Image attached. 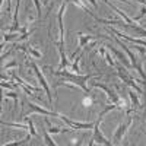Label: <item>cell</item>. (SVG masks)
<instances>
[{
	"instance_id": "1",
	"label": "cell",
	"mask_w": 146,
	"mask_h": 146,
	"mask_svg": "<svg viewBox=\"0 0 146 146\" xmlns=\"http://www.w3.org/2000/svg\"><path fill=\"white\" fill-rule=\"evenodd\" d=\"M44 69H47V70H50L53 75H56V76H60V78H63V80H67V82H70V83H73L75 86H79L85 94H89V89H88V86H86V82L88 80H91L92 78H95V75H79V73H70L69 70H53L50 66H45Z\"/></svg>"
},
{
	"instance_id": "2",
	"label": "cell",
	"mask_w": 146,
	"mask_h": 146,
	"mask_svg": "<svg viewBox=\"0 0 146 146\" xmlns=\"http://www.w3.org/2000/svg\"><path fill=\"white\" fill-rule=\"evenodd\" d=\"M91 86L92 88H100V89H102L105 94H107V96H108V100L111 101V104H115L120 110H123L124 108V101L120 98V96L110 88V86H107V85H104V83H100V82H91Z\"/></svg>"
},
{
	"instance_id": "3",
	"label": "cell",
	"mask_w": 146,
	"mask_h": 146,
	"mask_svg": "<svg viewBox=\"0 0 146 146\" xmlns=\"http://www.w3.org/2000/svg\"><path fill=\"white\" fill-rule=\"evenodd\" d=\"M117 75H118V78L123 80V83H126L127 86H130L131 89H135L137 94H145L143 92V89L139 86V83H137V79H135L130 73L127 72V69L126 67H117Z\"/></svg>"
},
{
	"instance_id": "4",
	"label": "cell",
	"mask_w": 146,
	"mask_h": 146,
	"mask_svg": "<svg viewBox=\"0 0 146 146\" xmlns=\"http://www.w3.org/2000/svg\"><path fill=\"white\" fill-rule=\"evenodd\" d=\"M131 124H133V117L129 114V115H127V120L124 121V123H120L118 127L115 129L114 135H113V145H120V143H121V140H123L124 135L127 133V130H129V127H130Z\"/></svg>"
},
{
	"instance_id": "5",
	"label": "cell",
	"mask_w": 146,
	"mask_h": 146,
	"mask_svg": "<svg viewBox=\"0 0 146 146\" xmlns=\"http://www.w3.org/2000/svg\"><path fill=\"white\" fill-rule=\"evenodd\" d=\"M28 66H31V67L34 69V72H35V75H36V79H38V82L41 83V86H42V89H44V92H45V95H47V98H48V104L51 105V104H53V95H51L50 86H48V83H47L45 78L42 76V73H41L40 67L36 66L35 63H28Z\"/></svg>"
},
{
	"instance_id": "6",
	"label": "cell",
	"mask_w": 146,
	"mask_h": 146,
	"mask_svg": "<svg viewBox=\"0 0 146 146\" xmlns=\"http://www.w3.org/2000/svg\"><path fill=\"white\" fill-rule=\"evenodd\" d=\"M76 35H78V40H79V45H78V48H76V51L73 53L72 58H76V57L80 54V51L85 48V45H86L89 41L98 40V38H101V36H102V35H86V34H82V32H78Z\"/></svg>"
},
{
	"instance_id": "7",
	"label": "cell",
	"mask_w": 146,
	"mask_h": 146,
	"mask_svg": "<svg viewBox=\"0 0 146 146\" xmlns=\"http://www.w3.org/2000/svg\"><path fill=\"white\" fill-rule=\"evenodd\" d=\"M58 118L63 120L64 123L69 127H72L73 130H89V129H94V126H95V123H79V121H72L70 118H67L66 115H62V114H60Z\"/></svg>"
},
{
	"instance_id": "8",
	"label": "cell",
	"mask_w": 146,
	"mask_h": 146,
	"mask_svg": "<svg viewBox=\"0 0 146 146\" xmlns=\"http://www.w3.org/2000/svg\"><path fill=\"white\" fill-rule=\"evenodd\" d=\"M27 107H28V114H34V113H36V114H42V115L60 117L58 113H54L53 110H47V108H44V107H40V105H36V104H34V102H28Z\"/></svg>"
},
{
	"instance_id": "9",
	"label": "cell",
	"mask_w": 146,
	"mask_h": 146,
	"mask_svg": "<svg viewBox=\"0 0 146 146\" xmlns=\"http://www.w3.org/2000/svg\"><path fill=\"white\" fill-rule=\"evenodd\" d=\"M67 2L69 0H64L60 6L58 12H57V22H58V31H60V35H58V41L60 42H64V27H63V13L66 10V6H67Z\"/></svg>"
},
{
	"instance_id": "10",
	"label": "cell",
	"mask_w": 146,
	"mask_h": 146,
	"mask_svg": "<svg viewBox=\"0 0 146 146\" xmlns=\"http://www.w3.org/2000/svg\"><path fill=\"white\" fill-rule=\"evenodd\" d=\"M108 31L111 32V34H114V35H117V36H120V38H123V40L129 41V42L137 44V45H142V47H145V48H146V41H145V40H140V38H133V36H130V35H127V34H123V32H118L117 29H113V28H108Z\"/></svg>"
},
{
	"instance_id": "11",
	"label": "cell",
	"mask_w": 146,
	"mask_h": 146,
	"mask_svg": "<svg viewBox=\"0 0 146 146\" xmlns=\"http://www.w3.org/2000/svg\"><path fill=\"white\" fill-rule=\"evenodd\" d=\"M105 47H108V48H110V51H113V53L115 54V57L120 60L121 63H123V66H124L126 69H129V67H133V66H131V62H129V60H127V57H126L123 53H121L120 50H117V48H115V47H113L111 44H107Z\"/></svg>"
},
{
	"instance_id": "12",
	"label": "cell",
	"mask_w": 146,
	"mask_h": 146,
	"mask_svg": "<svg viewBox=\"0 0 146 146\" xmlns=\"http://www.w3.org/2000/svg\"><path fill=\"white\" fill-rule=\"evenodd\" d=\"M129 98H130V101H131V108L130 110H127V114H130L131 111H136V110H139L142 105H140V101H139V96H137V94H135V91H129Z\"/></svg>"
},
{
	"instance_id": "13",
	"label": "cell",
	"mask_w": 146,
	"mask_h": 146,
	"mask_svg": "<svg viewBox=\"0 0 146 146\" xmlns=\"http://www.w3.org/2000/svg\"><path fill=\"white\" fill-rule=\"evenodd\" d=\"M44 123L47 124V130L50 131V133H53V135H60V133H66V131H73V129L72 127H69V129H62V127H53L51 126V123H50V120L48 118H44Z\"/></svg>"
},
{
	"instance_id": "14",
	"label": "cell",
	"mask_w": 146,
	"mask_h": 146,
	"mask_svg": "<svg viewBox=\"0 0 146 146\" xmlns=\"http://www.w3.org/2000/svg\"><path fill=\"white\" fill-rule=\"evenodd\" d=\"M42 133H44V143H45V145H48V146H57V143L51 139L50 131H48L47 129H44V127H42Z\"/></svg>"
},
{
	"instance_id": "15",
	"label": "cell",
	"mask_w": 146,
	"mask_h": 146,
	"mask_svg": "<svg viewBox=\"0 0 146 146\" xmlns=\"http://www.w3.org/2000/svg\"><path fill=\"white\" fill-rule=\"evenodd\" d=\"M13 40H19V32H9V34H5L3 35V44L7 42V41H13ZM2 44V47H3Z\"/></svg>"
},
{
	"instance_id": "16",
	"label": "cell",
	"mask_w": 146,
	"mask_h": 146,
	"mask_svg": "<svg viewBox=\"0 0 146 146\" xmlns=\"http://www.w3.org/2000/svg\"><path fill=\"white\" fill-rule=\"evenodd\" d=\"M23 53H28L29 56H32V58H41L42 57V53L36 51L35 48H32V47H25V51H23Z\"/></svg>"
},
{
	"instance_id": "17",
	"label": "cell",
	"mask_w": 146,
	"mask_h": 146,
	"mask_svg": "<svg viewBox=\"0 0 146 146\" xmlns=\"http://www.w3.org/2000/svg\"><path fill=\"white\" fill-rule=\"evenodd\" d=\"M23 120H25V123H28V126H29V133L32 135V137H38V133H36V130H35V127H34L32 120H31L29 117H23Z\"/></svg>"
},
{
	"instance_id": "18",
	"label": "cell",
	"mask_w": 146,
	"mask_h": 146,
	"mask_svg": "<svg viewBox=\"0 0 146 146\" xmlns=\"http://www.w3.org/2000/svg\"><path fill=\"white\" fill-rule=\"evenodd\" d=\"M3 126H9V127H16V129H23V130H29L28 123L27 124H18V123H6V121H2Z\"/></svg>"
},
{
	"instance_id": "19",
	"label": "cell",
	"mask_w": 146,
	"mask_h": 146,
	"mask_svg": "<svg viewBox=\"0 0 146 146\" xmlns=\"http://www.w3.org/2000/svg\"><path fill=\"white\" fill-rule=\"evenodd\" d=\"M34 5H35V9H36V18L41 19V2L40 0H32Z\"/></svg>"
},
{
	"instance_id": "20",
	"label": "cell",
	"mask_w": 146,
	"mask_h": 146,
	"mask_svg": "<svg viewBox=\"0 0 146 146\" xmlns=\"http://www.w3.org/2000/svg\"><path fill=\"white\" fill-rule=\"evenodd\" d=\"M5 96H6V98H12V100L15 101V104L18 105V94H16V92H13V91L6 92V94H5Z\"/></svg>"
},
{
	"instance_id": "21",
	"label": "cell",
	"mask_w": 146,
	"mask_h": 146,
	"mask_svg": "<svg viewBox=\"0 0 146 146\" xmlns=\"http://www.w3.org/2000/svg\"><path fill=\"white\" fill-rule=\"evenodd\" d=\"M104 57H105V60H107V63L110 64V66H115V63H114V60H113V57L111 56H110V53L108 51H105V54H104Z\"/></svg>"
},
{
	"instance_id": "22",
	"label": "cell",
	"mask_w": 146,
	"mask_h": 146,
	"mask_svg": "<svg viewBox=\"0 0 146 146\" xmlns=\"http://www.w3.org/2000/svg\"><path fill=\"white\" fill-rule=\"evenodd\" d=\"M12 67H18V62H16V60H12L10 63L5 64V66H3V70H9V69H12Z\"/></svg>"
},
{
	"instance_id": "23",
	"label": "cell",
	"mask_w": 146,
	"mask_h": 146,
	"mask_svg": "<svg viewBox=\"0 0 146 146\" xmlns=\"http://www.w3.org/2000/svg\"><path fill=\"white\" fill-rule=\"evenodd\" d=\"M31 139H32V135H31V133H28L27 137L23 139V140H21V142H13V145H25V143H28Z\"/></svg>"
},
{
	"instance_id": "24",
	"label": "cell",
	"mask_w": 146,
	"mask_h": 146,
	"mask_svg": "<svg viewBox=\"0 0 146 146\" xmlns=\"http://www.w3.org/2000/svg\"><path fill=\"white\" fill-rule=\"evenodd\" d=\"M145 15H146V6H143V7H142V12H140V15L135 18V22H139V21H140V19H142V18H143Z\"/></svg>"
},
{
	"instance_id": "25",
	"label": "cell",
	"mask_w": 146,
	"mask_h": 146,
	"mask_svg": "<svg viewBox=\"0 0 146 146\" xmlns=\"http://www.w3.org/2000/svg\"><path fill=\"white\" fill-rule=\"evenodd\" d=\"M0 85H2V88H7V89H13V86H12V85H10V83H6V82H2V83H0Z\"/></svg>"
},
{
	"instance_id": "26",
	"label": "cell",
	"mask_w": 146,
	"mask_h": 146,
	"mask_svg": "<svg viewBox=\"0 0 146 146\" xmlns=\"http://www.w3.org/2000/svg\"><path fill=\"white\" fill-rule=\"evenodd\" d=\"M83 2H89V3L92 5V7H94V9H98V5H96L95 0H83Z\"/></svg>"
},
{
	"instance_id": "27",
	"label": "cell",
	"mask_w": 146,
	"mask_h": 146,
	"mask_svg": "<svg viewBox=\"0 0 146 146\" xmlns=\"http://www.w3.org/2000/svg\"><path fill=\"white\" fill-rule=\"evenodd\" d=\"M105 51H107V50H105V48H104V45H102V47H100V53H101L102 56L105 54Z\"/></svg>"
},
{
	"instance_id": "28",
	"label": "cell",
	"mask_w": 146,
	"mask_h": 146,
	"mask_svg": "<svg viewBox=\"0 0 146 146\" xmlns=\"http://www.w3.org/2000/svg\"><path fill=\"white\" fill-rule=\"evenodd\" d=\"M137 83H140V85H143V86L146 88V80H139V79H137Z\"/></svg>"
}]
</instances>
